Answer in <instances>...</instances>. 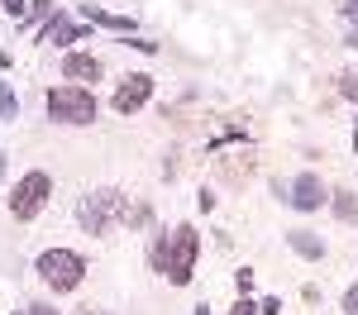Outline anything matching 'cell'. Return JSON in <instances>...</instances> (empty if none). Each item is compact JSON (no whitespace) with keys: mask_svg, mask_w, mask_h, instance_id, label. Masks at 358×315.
<instances>
[{"mask_svg":"<svg viewBox=\"0 0 358 315\" xmlns=\"http://www.w3.org/2000/svg\"><path fill=\"white\" fill-rule=\"evenodd\" d=\"M196 254H201V234H196V225H172V229H163V234H153V249H148L153 272H163L172 286H187V282H192Z\"/></svg>","mask_w":358,"mask_h":315,"instance_id":"cell-1","label":"cell"},{"mask_svg":"<svg viewBox=\"0 0 358 315\" xmlns=\"http://www.w3.org/2000/svg\"><path fill=\"white\" fill-rule=\"evenodd\" d=\"M77 220H82L86 234H106L115 220H129V196H124L120 186H101V191L82 196V205H77Z\"/></svg>","mask_w":358,"mask_h":315,"instance_id":"cell-2","label":"cell"},{"mask_svg":"<svg viewBox=\"0 0 358 315\" xmlns=\"http://www.w3.org/2000/svg\"><path fill=\"white\" fill-rule=\"evenodd\" d=\"M48 119H57V124H91L96 119V96H91V86H53L48 91Z\"/></svg>","mask_w":358,"mask_h":315,"instance_id":"cell-3","label":"cell"},{"mask_svg":"<svg viewBox=\"0 0 358 315\" xmlns=\"http://www.w3.org/2000/svg\"><path fill=\"white\" fill-rule=\"evenodd\" d=\"M34 272L53 286V291H77L82 277H86V263H82V254H72V249H43L38 263H34Z\"/></svg>","mask_w":358,"mask_h":315,"instance_id":"cell-4","label":"cell"},{"mask_svg":"<svg viewBox=\"0 0 358 315\" xmlns=\"http://www.w3.org/2000/svg\"><path fill=\"white\" fill-rule=\"evenodd\" d=\"M48 196H53V177L48 172H24L20 182H15V196H10V215L15 220H38L43 215V205H48Z\"/></svg>","mask_w":358,"mask_h":315,"instance_id":"cell-5","label":"cell"},{"mask_svg":"<svg viewBox=\"0 0 358 315\" xmlns=\"http://www.w3.org/2000/svg\"><path fill=\"white\" fill-rule=\"evenodd\" d=\"M277 191H282V200H287V205H296V210H320V205L330 200L325 182H320V172H301L292 186H277Z\"/></svg>","mask_w":358,"mask_h":315,"instance_id":"cell-6","label":"cell"},{"mask_svg":"<svg viewBox=\"0 0 358 315\" xmlns=\"http://www.w3.org/2000/svg\"><path fill=\"white\" fill-rule=\"evenodd\" d=\"M148 96H153V77H148V72H129L124 82L115 86L110 105L120 115H134V110H143V105H148Z\"/></svg>","mask_w":358,"mask_h":315,"instance_id":"cell-7","label":"cell"},{"mask_svg":"<svg viewBox=\"0 0 358 315\" xmlns=\"http://www.w3.org/2000/svg\"><path fill=\"white\" fill-rule=\"evenodd\" d=\"M62 77L72 86H86V82H101V62L91 53H67L62 57Z\"/></svg>","mask_w":358,"mask_h":315,"instance_id":"cell-8","label":"cell"},{"mask_svg":"<svg viewBox=\"0 0 358 315\" xmlns=\"http://www.w3.org/2000/svg\"><path fill=\"white\" fill-rule=\"evenodd\" d=\"M82 20L86 24H101V29H110V34H134V20L129 15H115V10H106V5H82Z\"/></svg>","mask_w":358,"mask_h":315,"instance_id":"cell-9","label":"cell"},{"mask_svg":"<svg viewBox=\"0 0 358 315\" xmlns=\"http://www.w3.org/2000/svg\"><path fill=\"white\" fill-rule=\"evenodd\" d=\"M43 43H86V34H82V24H72L67 15H53L48 24H43Z\"/></svg>","mask_w":358,"mask_h":315,"instance_id":"cell-10","label":"cell"},{"mask_svg":"<svg viewBox=\"0 0 358 315\" xmlns=\"http://www.w3.org/2000/svg\"><path fill=\"white\" fill-rule=\"evenodd\" d=\"M287 244H292L301 258H310V263H320V258H325V244H320L310 229H292V234H287Z\"/></svg>","mask_w":358,"mask_h":315,"instance_id":"cell-11","label":"cell"},{"mask_svg":"<svg viewBox=\"0 0 358 315\" xmlns=\"http://www.w3.org/2000/svg\"><path fill=\"white\" fill-rule=\"evenodd\" d=\"M330 205H334V215H339L344 225H354V220H358V196H354V191H330Z\"/></svg>","mask_w":358,"mask_h":315,"instance_id":"cell-12","label":"cell"},{"mask_svg":"<svg viewBox=\"0 0 358 315\" xmlns=\"http://www.w3.org/2000/svg\"><path fill=\"white\" fill-rule=\"evenodd\" d=\"M20 115V101H15V86L10 82H0V124H10Z\"/></svg>","mask_w":358,"mask_h":315,"instance_id":"cell-13","label":"cell"},{"mask_svg":"<svg viewBox=\"0 0 358 315\" xmlns=\"http://www.w3.org/2000/svg\"><path fill=\"white\" fill-rule=\"evenodd\" d=\"M48 15H53V0H34L29 5V20H48Z\"/></svg>","mask_w":358,"mask_h":315,"instance_id":"cell-14","label":"cell"},{"mask_svg":"<svg viewBox=\"0 0 358 315\" xmlns=\"http://www.w3.org/2000/svg\"><path fill=\"white\" fill-rule=\"evenodd\" d=\"M339 91H344L349 101H358V77H354V72H344V77H339Z\"/></svg>","mask_w":358,"mask_h":315,"instance_id":"cell-15","label":"cell"},{"mask_svg":"<svg viewBox=\"0 0 358 315\" xmlns=\"http://www.w3.org/2000/svg\"><path fill=\"white\" fill-rule=\"evenodd\" d=\"M234 286H239V296H248V291H253V272L239 268V272H234Z\"/></svg>","mask_w":358,"mask_h":315,"instance_id":"cell-16","label":"cell"},{"mask_svg":"<svg viewBox=\"0 0 358 315\" xmlns=\"http://www.w3.org/2000/svg\"><path fill=\"white\" fill-rule=\"evenodd\" d=\"M5 15H10V20H29V5L24 0H5Z\"/></svg>","mask_w":358,"mask_h":315,"instance_id":"cell-17","label":"cell"},{"mask_svg":"<svg viewBox=\"0 0 358 315\" xmlns=\"http://www.w3.org/2000/svg\"><path fill=\"white\" fill-rule=\"evenodd\" d=\"M258 315H282V301H277V296H263V301H258Z\"/></svg>","mask_w":358,"mask_h":315,"instance_id":"cell-18","label":"cell"},{"mask_svg":"<svg viewBox=\"0 0 358 315\" xmlns=\"http://www.w3.org/2000/svg\"><path fill=\"white\" fill-rule=\"evenodd\" d=\"M344 315H358V282L344 291Z\"/></svg>","mask_w":358,"mask_h":315,"instance_id":"cell-19","label":"cell"},{"mask_svg":"<svg viewBox=\"0 0 358 315\" xmlns=\"http://www.w3.org/2000/svg\"><path fill=\"white\" fill-rule=\"evenodd\" d=\"M229 315H258V306H253L248 296H239V301H234V311H229Z\"/></svg>","mask_w":358,"mask_h":315,"instance_id":"cell-20","label":"cell"},{"mask_svg":"<svg viewBox=\"0 0 358 315\" xmlns=\"http://www.w3.org/2000/svg\"><path fill=\"white\" fill-rule=\"evenodd\" d=\"M29 315H57L53 306H29Z\"/></svg>","mask_w":358,"mask_h":315,"instance_id":"cell-21","label":"cell"},{"mask_svg":"<svg viewBox=\"0 0 358 315\" xmlns=\"http://www.w3.org/2000/svg\"><path fill=\"white\" fill-rule=\"evenodd\" d=\"M344 15H354V20H358V0H344Z\"/></svg>","mask_w":358,"mask_h":315,"instance_id":"cell-22","label":"cell"},{"mask_svg":"<svg viewBox=\"0 0 358 315\" xmlns=\"http://www.w3.org/2000/svg\"><path fill=\"white\" fill-rule=\"evenodd\" d=\"M344 43H349V48H358V29H349V38H344Z\"/></svg>","mask_w":358,"mask_h":315,"instance_id":"cell-23","label":"cell"},{"mask_svg":"<svg viewBox=\"0 0 358 315\" xmlns=\"http://www.w3.org/2000/svg\"><path fill=\"white\" fill-rule=\"evenodd\" d=\"M82 315H110V311H96V306H86V311Z\"/></svg>","mask_w":358,"mask_h":315,"instance_id":"cell-24","label":"cell"},{"mask_svg":"<svg viewBox=\"0 0 358 315\" xmlns=\"http://www.w3.org/2000/svg\"><path fill=\"white\" fill-rule=\"evenodd\" d=\"M0 182H5V148H0Z\"/></svg>","mask_w":358,"mask_h":315,"instance_id":"cell-25","label":"cell"}]
</instances>
